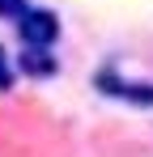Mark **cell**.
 Here are the masks:
<instances>
[{"label":"cell","mask_w":153,"mask_h":157,"mask_svg":"<svg viewBox=\"0 0 153 157\" xmlns=\"http://www.w3.org/2000/svg\"><path fill=\"white\" fill-rule=\"evenodd\" d=\"M94 89H98V94H106V98H115V102L140 106V110H145V106H153V85H149V81H124L115 64H106V68H98V72H94Z\"/></svg>","instance_id":"obj_1"},{"label":"cell","mask_w":153,"mask_h":157,"mask_svg":"<svg viewBox=\"0 0 153 157\" xmlns=\"http://www.w3.org/2000/svg\"><path fill=\"white\" fill-rule=\"evenodd\" d=\"M17 34H22V47H43L51 51L55 38H60V17L51 9H30L22 21H17Z\"/></svg>","instance_id":"obj_2"},{"label":"cell","mask_w":153,"mask_h":157,"mask_svg":"<svg viewBox=\"0 0 153 157\" xmlns=\"http://www.w3.org/2000/svg\"><path fill=\"white\" fill-rule=\"evenodd\" d=\"M17 68H22L26 77H55L60 72V64H55V55L43 51V47H22V55H17Z\"/></svg>","instance_id":"obj_3"},{"label":"cell","mask_w":153,"mask_h":157,"mask_svg":"<svg viewBox=\"0 0 153 157\" xmlns=\"http://www.w3.org/2000/svg\"><path fill=\"white\" fill-rule=\"evenodd\" d=\"M13 81H17V59L0 47V94H9V89H13Z\"/></svg>","instance_id":"obj_4"},{"label":"cell","mask_w":153,"mask_h":157,"mask_svg":"<svg viewBox=\"0 0 153 157\" xmlns=\"http://www.w3.org/2000/svg\"><path fill=\"white\" fill-rule=\"evenodd\" d=\"M30 9H34L30 0H0V17H4V21H22Z\"/></svg>","instance_id":"obj_5"}]
</instances>
